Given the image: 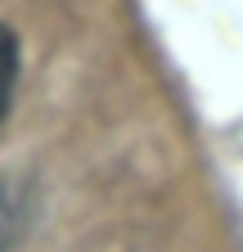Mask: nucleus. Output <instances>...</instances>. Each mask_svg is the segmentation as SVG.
<instances>
[{
  "mask_svg": "<svg viewBox=\"0 0 243 252\" xmlns=\"http://www.w3.org/2000/svg\"><path fill=\"white\" fill-rule=\"evenodd\" d=\"M18 68H23V50L9 23H0V122H5L9 104H14V90H18Z\"/></svg>",
  "mask_w": 243,
  "mask_h": 252,
  "instance_id": "1",
  "label": "nucleus"
},
{
  "mask_svg": "<svg viewBox=\"0 0 243 252\" xmlns=\"http://www.w3.org/2000/svg\"><path fill=\"white\" fill-rule=\"evenodd\" d=\"M27 212V203H23V194H18V185L14 180H0V252H9L14 243H18V234H23V216Z\"/></svg>",
  "mask_w": 243,
  "mask_h": 252,
  "instance_id": "2",
  "label": "nucleus"
}]
</instances>
